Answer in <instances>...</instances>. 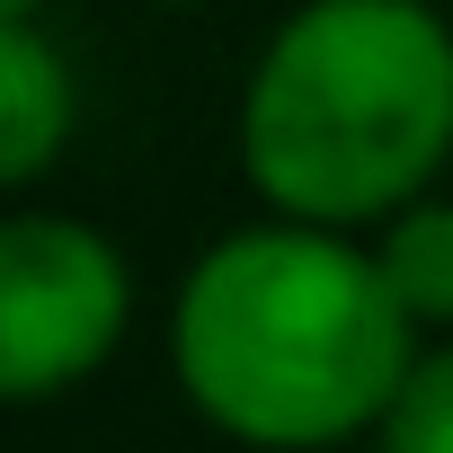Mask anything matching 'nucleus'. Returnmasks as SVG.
Masks as SVG:
<instances>
[{
  "instance_id": "39448f33",
  "label": "nucleus",
  "mask_w": 453,
  "mask_h": 453,
  "mask_svg": "<svg viewBox=\"0 0 453 453\" xmlns=\"http://www.w3.org/2000/svg\"><path fill=\"white\" fill-rule=\"evenodd\" d=\"M365 241H373V258H382L400 311H409L426 338H444V329H453V196H444V187L409 196L400 213L373 222Z\"/></svg>"
},
{
  "instance_id": "6e6552de",
  "label": "nucleus",
  "mask_w": 453,
  "mask_h": 453,
  "mask_svg": "<svg viewBox=\"0 0 453 453\" xmlns=\"http://www.w3.org/2000/svg\"><path fill=\"white\" fill-rule=\"evenodd\" d=\"M142 10H213V0H142Z\"/></svg>"
},
{
  "instance_id": "423d86ee",
  "label": "nucleus",
  "mask_w": 453,
  "mask_h": 453,
  "mask_svg": "<svg viewBox=\"0 0 453 453\" xmlns=\"http://www.w3.org/2000/svg\"><path fill=\"white\" fill-rule=\"evenodd\" d=\"M373 444H391V453H453V329L418 338V356H409Z\"/></svg>"
},
{
  "instance_id": "20e7f679",
  "label": "nucleus",
  "mask_w": 453,
  "mask_h": 453,
  "mask_svg": "<svg viewBox=\"0 0 453 453\" xmlns=\"http://www.w3.org/2000/svg\"><path fill=\"white\" fill-rule=\"evenodd\" d=\"M81 142V63L36 19H0V196H36Z\"/></svg>"
},
{
  "instance_id": "7ed1b4c3",
  "label": "nucleus",
  "mask_w": 453,
  "mask_h": 453,
  "mask_svg": "<svg viewBox=\"0 0 453 453\" xmlns=\"http://www.w3.org/2000/svg\"><path fill=\"white\" fill-rule=\"evenodd\" d=\"M134 311L142 285L107 222L0 196V409H54L89 391L134 338Z\"/></svg>"
},
{
  "instance_id": "0eeeda50",
  "label": "nucleus",
  "mask_w": 453,
  "mask_h": 453,
  "mask_svg": "<svg viewBox=\"0 0 453 453\" xmlns=\"http://www.w3.org/2000/svg\"><path fill=\"white\" fill-rule=\"evenodd\" d=\"M45 10V0H0V19H36Z\"/></svg>"
},
{
  "instance_id": "f257e3e1",
  "label": "nucleus",
  "mask_w": 453,
  "mask_h": 453,
  "mask_svg": "<svg viewBox=\"0 0 453 453\" xmlns=\"http://www.w3.org/2000/svg\"><path fill=\"white\" fill-rule=\"evenodd\" d=\"M365 232L267 213L213 232L169 285L160 347L178 400L250 453H329L365 444L418 356Z\"/></svg>"
},
{
  "instance_id": "f03ea898",
  "label": "nucleus",
  "mask_w": 453,
  "mask_h": 453,
  "mask_svg": "<svg viewBox=\"0 0 453 453\" xmlns=\"http://www.w3.org/2000/svg\"><path fill=\"white\" fill-rule=\"evenodd\" d=\"M267 213L373 232L453 169V19L435 0H294L232 107Z\"/></svg>"
}]
</instances>
